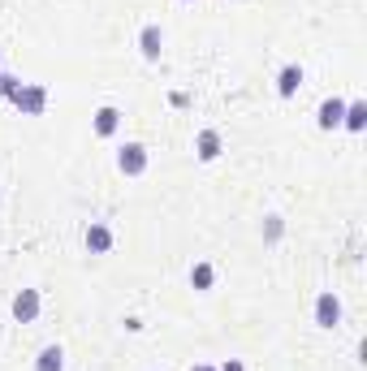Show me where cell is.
<instances>
[{
  "mask_svg": "<svg viewBox=\"0 0 367 371\" xmlns=\"http://www.w3.org/2000/svg\"><path fill=\"white\" fill-rule=\"evenodd\" d=\"M117 164H121V173H143V168H147V152H143L138 143H130V147H121Z\"/></svg>",
  "mask_w": 367,
  "mask_h": 371,
  "instance_id": "1",
  "label": "cell"
},
{
  "mask_svg": "<svg viewBox=\"0 0 367 371\" xmlns=\"http://www.w3.org/2000/svg\"><path fill=\"white\" fill-rule=\"evenodd\" d=\"M13 315H17V319H35V315H39V293H35V289H22L17 303H13Z\"/></svg>",
  "mask_w": 367,
  "mask_h": 371,
  "instance_id": "2",
  "label": "cell"
},
{
  "mask_svg": "<svg viewBox=\"0 0 367 371\" xmlns=\"http://www.w3.org/2000/svg\"><path fill=\"white\" fill-rule=\"evenodd\" d=\"M315 315H320V324H324V328H333V324H337L341 307H337V298H333V293H324V298L315 303Z\"/></svg>",
  "mask_w": 367,
  "mask_h": 371,
  "instance_id": "3",
  "label": "cell"
},
{
  "mask_svg": "<svg viewBox=\"0 0 367 371\" xmlns=\"http://www.w3.org/2000/svg\"><path fill=\"white\" fill-rule=\"evenodd\" d=\"M13 100L27 108V112H39V108H43V91H39V87H31V91H17Z\"/></svg>",
  "mask_w": 367,
  "mask_h": 371,
  "instance_id": "4",
  "label": "cell"
},
{
  "mask_svg": "<svg viewBox=\"0 0 367 371\" xmlns=\"http://www.w3.org/2000/svg\"><path fill=\"white\" fill-rule=\"evenodd\" d=\"M216 156H220V138L212 130H203L199 134V160H216Z\"/></svg>",
  "mask_w": 367,
  "mask_h": 371,
  "instance_id": "5",
  "label": "cell"
},
{
  "mask_svg": "<svg viewBox=\"0 0 367 371\" xmlns=\"http://www.w3.org/2000/svg\"><path fill=\"white\" fill-rule=\"evenodd\" d=\"M87 246H91V251H108V246H113V233H108L104 225H95V229L87 233Z\"/></svg>",
  "mask_w": 367,
  "mask_h": 371,
  "instance_id": "6",
  "label": "cell"
},
{
  "mask_svg": "<svg viewBox=\"0 0 367 371\" xmlns=\"http://www.w3.org/2000/svg\"><path fill=\"white\" fill-rule=\"evenodd\" d=\"M143 57H152V61L160 57V31H156V27L143 31Z\"/></svg>",
  "mask_w": 367,
  "mask_h": 371,
  "instance_id": "7",
  "label": "cell"
},
{
  "mask_svg": "<svg viewBox=\"0 0 367 371\" xmlns=\"http://www.w3.org/2000/svg\"><path fill=\"white\" fill-rule=\"evenodd\" d=\"M117 108H100V117H95V130H100V134H113L117 130Z\"/></svg>",
  "mask_w": 367,
  "mask_h": 371,
  "instance_id": "8",
  "label": "cell"
},
{
  "mask_svg": "<svg viewBox=\"0 0 367 371\" xmlns=\"http://www.w3.org/2000/svg\"><path fill=\"white\" fill-rule=\"evenodd\" d=\"M337 121H341V104H337V100H329V104L320 108V126H324V130H333Z\"/></svg>",
  "mask_w": 367,
  "mask_h": 371,
  "instance_id": "9",
  "label": "cell"
},
{
  "mask_svg": "<svg viewBox=\"0 0 367 371\" xmlns=\"http://www.w3.org/2000/svg\"><path fill=\"white\" fill-rule=\"evenodd\" d=\"M298 82H303V69L289 65V69L281 73V95H294V87H298Z\"/></svg>",
  "mask_w": 367,
  "mask_h": 371,
  "instance_id": "10",
  "label": "cell"
},
{
  "mask_svg": "<svg viewBox=\"0 0 367 371\" xmlns=\"http://www.w3.org/2000/svg\"><path fill=\"white\" fill-rule=\"evenodd\" d=\"M39 371H61V350H57V345L39 354Z\"/></svg>",
  "mask_w": 367,
  "mask_h": 371,
  "instance_id": "11",
  "label": "cell"
},
{
  "mask_svg": "<svg viewBox=\"0 0 367 371\" xmlns=\"http://www.w3.org/2000/svg\"><path fill=\"white\" fill-rule=\"evenodd\" d=\"M190 281L199 285V289H208V285H212V268H208V263H199V268L190 272Z\"/></svg>",
  "mask_w": 367,
  "mask_h": 371,
  "instance_id": "12",
  "label": "cell"
},
{
  "mask_svg": "<svg viewBox=\"0 0 367 371\" xmlns=\"http://www.w3.org/2000/svg\"><path fill=\"white\" fill-rule=\"evenodd\" d=\"M350 126H354V130L363 126V104H354V108H350Z\"/></svg>",
  "mask_w": 367,
  "mask_h": 371,
  "instance_id": "13",
  "label": "cell"
},
{
  "mask_svg": "<svg viewBox=\"0 0 367 371\" xmlns=\"http://www.w3.org/2000/svg\"><path fill=\"white\" fill-rule=\"evenodd\" d=\"M225 371H242V363H225Z\"/></svg>",
  "mask_w": 367,
  "mask_h": 371,
  "instance_id": "14",
  "label": "cell"
},
{
  "mask_svg": "<svg viewBox=\"0 0 367 371\" xmlns=\"http://www.w3.org/2000/svg\"><path fill=\"white\" fill-rule=\"evenodd\" d=\"M194 371H212V367H194Z\"/></svg>",
  "mask_w": 367,
  "mask_h": 371,
  "instance_id": "15",
  "label": "cell"
}]
</instances>
